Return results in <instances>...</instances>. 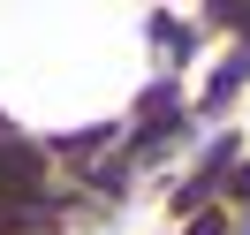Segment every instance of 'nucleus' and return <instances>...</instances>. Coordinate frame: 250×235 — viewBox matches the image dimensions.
Masks as SVG:
<instances>
[{"label":"nucleus","instance_id":"obj_1","mask_svg":"<svg viewBox=\"0 0 250 235\" xmlns=\"http://www.w3.org/2000/svg\"><path fill=\"white\" fill-rule=\"evenodd\" d=\"M243 68H250V61H243V53H235V61H220V76H212V84H205V107H220V99H228V91H235V84H243Z\"/></svg>","mask_w":250,"mask_h":235}]
</instances>
